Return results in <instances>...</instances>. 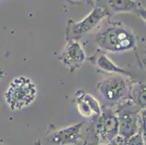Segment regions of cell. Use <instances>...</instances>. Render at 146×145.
Returning <instances> with one entry per match:
<instances>
[{"label":"cell","mask_w":146,"mask_h":145,"mask_svg":"<svg viewBox=\"0 0 146 145\" xmlns=\"http://www.w3.org/2000/svg\"><path fill=\"white\" fill-rule=\"evenodd\" d=\"M37 87L32 80L26 76H17L9 83L5 93V100L9 108L18 111L27 108L34 102Z\"/></svg>","instance_id":"3957f363"},{"label":"cell","mask_w":146,"mask_h":145,"mask_svg":"<svg viewBox=\"0 0 146 145\" xmlns=\"http://www.w3.org/2000/svg\"><path fill=\"white\" fill-rule=\"evenodd\" d=\"M132 102L141 107H146V85H133L131 91Z\"/></svg>","instance_id":"7c38bea8"},{"label":"cell","mask_w":146,"mask_h":145,"mask_svg":"<svg viewBox=\"0 0 146 145\" xmlns=\"http://www.w3.org/2000/svg\"><path fill=\"white\" fill-rule=\"evenodd\" d=\"M58 59L70 72L74 73L82 68L87 58L79 40L71 39L66 41Z\"/></svg>","instance_id":"8992f818"},{"label":"cell","mask_w":146,"mask_h":145,"mask_svg":"<svg viewBox=\"0 0 146 145\" xmlns=\"http://www.w3.org/2000/svg\"><path fill=\"white\" fill-rule=\"evenodd\" d=\"M5 75H6V73H5V70H3L2 69H0V80L2 79Z\"/></svg>","instance_id":"e0dca14e"},{"label":"cell","mask_w":146,"mask_h":145,"mask_svg":"<svg viewBox=\"0 0 146 145\" xmlns=\"http://www.w3.org/2000/svg\"><path fill=\"white\" fill-rule=\"evenodd\" d=\"M126 144H127V142H126L125 141L123 140V139L119 136H118L117 137L114 139L113 141L109 142V143L100 144H98V145H126Z\"/></svg>","instance_id":"5bb4252c"},{"label":"cell","mask_w":146,"mask_h":145,"mask_svg":"<svg viewBox=\"0 0 146 145\" xmlns=\"http://www.w3.org/2000/svg\"><path fill=\"white\" fill-rule=\"evenodd\" d=\"M132 86L129 77L111 74L98 82L96 89L104 102L105 107L116 108L131 98Z\"/></svg>","instance_id":"7a4b0ae2"},{"label":"cell","mask_w":146,"mask_h":145,"mask_svg":"<svg viewBox=\"0 0 146 145\" xmlns=\"http://www.w3.org/2000/svg\"><path fill=\"white\" fill-rule=\"evenodd\" d=\"M140 7V4L135 0H108L107 7H104L108 11L110 18L119 13H136Z\"/></svg>","instance_id":"30bf717a"},{"label":"cell","mask_w":146,"mask_h":145,"mask_svg":"<svg viewBox=\"0 0 146 145\" xmlns=\"http://www.w3.org/2000/svg\"><path fill=\"white\" fill-rule=\"evenodd\" d=\"M107 18H109V15L106 8L96 6L79 21L68 19L66 23V41L79 40L83 36L95 30Z\"/></svg>","instance_id":"277c9868"},{"label":"cell","mask_w":146,"mask_h":145,"mask_svg":"<svg viewBox=\"0 0 146 145\" xmlns=\"http://www.w3.org/2000/svg\"><path fill=\"white\" fill-rule=\"evenodd\" d=\"M0 145H5V144H4L3 143H2V142H0Z\"/></svg>","instance_id":"ac0fdd59"},{"label":"cell","mask_w":146,"mask_h":145,"mask_svg":"<svg viewBox=\"0 0 146 145\" xmlns=\"http://www.w3.org/2000/svg\"><path fill=\"white\" fill-rule=\"evenodd\" d=\"M74 102L79 113L86 118L95 120L102 113L103 109L98 99L85 90L78 89L76 91Z\"/></svg>","instance_id":"52a82bcc"},{"label":"cell","mask_w":146,"mask_h":145,"mask_svg":"<svg viewBox=\"0 0 146 145\" xmlns=\"http://www.w3.org/2000/svg\"><path fill=\"white\" fill-rule=\"evenodd\" d=\"M100 50L109 52H124L135 49L136 38L133 32L119 21H111L95 36Z\"/></svg>","instance_id":"6da1fadb"},{"label":"cell","mask_w":146,"mask_h":145,"mask_svg":"<svg viewBox=\"0 0 146 145\" xmlns=\"http://www.w3.org/2000/svg\"><path fill=\"white\" fill-rule=\"evenodd\" d=\"M126 145H145V143L141 134L137 133L136 135L127 141Z\"/></svg>","instance_id":"4fadbf2b"},{"label":"cell","mask_w":146,"mask_h":145,"mask_svg":"<svg viewBox=\"0 0 146 145\" xmlns=\"http://www.w3.org/2000/svg\"><path fill=\"white\" fill-rule=\"evenodd\" d=\"M84 124V122H79L55 131L50 135V142L55 145L78 144L82 138V128Z\"/></svg>","instance_id":"ba28073f"},{"label":"cell","mask_w":146,"mask_h":145,"mask_svg":"<svg viewBox=\"0 0 146 145\" xmlns=\"http://www.w3.org/2000/svg\"><path fill=\"white\" fill-rule=\"evenodd\" d=\"M94 65L97 66L102 71L109 74H119L130 78L132 74L124 68L118 66L115 62H113L106 54H100L93 60Z\"/></svg>","instance_id":"8fae6325"},{"label":"cell","mask_w":146,"mask_h":145,"mask_svg":"<svg viewBox=\"0 0 146 145\" xmlns=\"http://www.w3.org/2000/svg\"><path fill=\"white\" fill-rule=\"evenodd\" d=\"M69 3H74V4H77V3H80V2H84V1H85V0H66Z\"/></svg>","instance_id":"2e32d148"},{"label":"cell","mask_w":146,"mask_h":145,"mask_svg":"<svg viewBox=\"0 0 146 145\" xmlns=\"http://www.w3.org/2000/svg\"><path fill=\"white\" fill-rule=\"evenodd\" d=\"M119 115L116 108L104 107L100 115L93 120V131L95 139L100 144L112 142L119 136Z\"/></svg>","instance_id":"5b68a950"},{"label":"cell","mask_w":146,"mask_h":145,"mask_svg":"<svg viewBox=\"0 0 146 145\" xmlns=\"http://www.w3.org/2000/svg\"><path fill=\"white\" fill-rule=\"evenodd\" d=\"M136 14H137L146 23V9L140 6L137 11Z\"/></svg>","instance_id":"9a60e30c"},{"label":"cell","mask_w":146,"mask_h":145,"mask_svg":"<svg viewBox=\"0 0 146 145\" xmlns=\"http://www.w3.org/2000/svg\"><path fill=\"white\" fill-rule=\"evenodd\" d=\"M116 110L120 121L119 136L123 140L127 142L129 139L138 133L139 128L137 117L135 113L129 110L123 109H116Z\"/></svg>","instance_id":"9c48e42d"}]
</instances>
